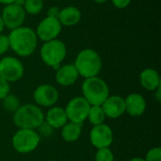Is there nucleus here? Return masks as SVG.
<instances>
[{
    "instance_id": "9b49d317",
    "label": "nucleus",
    "mask_w": 161,
    "mask_h": 161,
    "mask_svg": "<svg viewBox=\"0 0 161 161\" xmlns=\"http://www.w3.org/2000/svg\"><path fill=\"white\" fill-rule=\"evenodd\" d=\"M33 99L40 108H51L54 107L58 100V92L53 85L42 84L35 89Z\"/></svg>"
},
{
    "instance_id": "9d476101",
    "label": "nucleus",
    "mask_w": 161,
    "mask_h": 161,
    "mask_svg": "<svg viewBox=\"0 0 161 161\" xmlns=\"http://www.w3.org/2000/svg\"><path fill=\"white\" fill-rule=\"evenodd\" d=\"M1 16L5 24V27L12 30L23 25L26 17V13L23 7L11 3L4 7Z\"/></svg>"
},
{
    "instance_id": "ddd939ff",
    "label": "nucleus",
    "mask_w": 161,
    "mask_h": 161,
    "mask_svg": "<svg viewBox=\"0 0 161 161\" xmlns=\"http://www.w3.org/2000/svg\"><path fill=\"white\" fill-rule=\"evenodd\" d=\"M106 117L118 119L125 113V98L120 95H109L101 105Z\"/></svg>"
},
{
    "instance_id": "aec40b11",
    "label": "nucleus",
    "mask_w": 161,
    "mask_h": 161,
    "mask_svg": "<svg viewBox=\"0 0 161 161\" xmlns=\"http://www.w3.org/2000/svg\"><path fill=\"white\" fill-rule=\"evenodd\" d=\"M106 118L107 117L101 106H91L87 119L92 125V126L104 124Z\"/></svg>"
},
{
    "instance_id": "4468645a",
    "label": "nucleus",
    "mask_w": 161,
    "mask_h": 161,
    "mask_svg": "<svg viewBox=\"0 0 161 161\" xmlns=\"http://www.w3.org/2000/svg\"><path fill=\"white\" fill-rule=\"evenodd\" d=\"M79 77V75L74 64L60 65L56 70L55 78L58 85L62 87H69L74 85Z\"/></svg>"
},
{
    "instance_id": "a211bd4d",
    "label": "nucleus",
    "mask_w": 161,
    "mask_h": 161,
    "mask_svg": "<svg viewBox=\"0 0 161 161\" xmlns=\"http://www.w3.org/2000/svg\"><path fill=\"white\" fill-rule=\"evenodd\" d=\"M58 19L62 26H74L81 20V11L75 6H67L60 9Z\"/></svg>"
},
{
    "instance_id": "2eb2a0df",
    "label": "nucleus",
    "mask_w": 161,
    "mask_h": 161,
    "mask_svg": "<svg viewBox=\"0 0 161 161\" xmlns=\"http://www.w3.org/2000/svg\"><path fill=\"white\" fill-rule=\"evenodd\" d=\"M125 112L130 116L140 117L146 110V101L145 98L140 93H130L126 98H125Z\"/></svg>"
},
{
    "instance_id": "cd10ccee",
    "label": "nucleus",
    "mask_w": 161,
    "mask_h": 161,
    "mask_svg": "<svg viewBox=\"0 0 161 161\" xmlns=\"http://www.w3.org/2000/svg\"><path fill=\"white\" fill-rule=\"evenodd\" d=\"M111 2H112V5L116 8L124 9V8H127L130 5L131 0H111Z\"/></svg>"
},
{
    "instance_id": "39448f33",
    "label": "nucleus",
    "mask_w": 161,
    "mask_h": 161,
    "mask_svg": "<svg viewBox=\"0 0 161 161\" xmlns=\"http://www.w3.org/2000/svg\"><path fill=\"white\" fill-rule=\"evenodd\" d=\"M40 56L45 65L57 70L67 56V48L62 41L55 39L43 42Z\"/></svg>"
},
{
    "instance_id": "b1692460",
    "label": "nucleus",
    "mask_w": 161,
    "mask_h": 161,
    "mask_svg": "<svg viewBox=\"0 0 161 161\" xmlns=\"http://www.w3.org/2000/svg\"><path fill=\"white\" fill-rule=\"evenodd\" d=\"M145 161H161V149L160 147H154L150 149L146 156H145Z\"/></svg>"
},
{
    "instance_id": "c9c22d12",
    "label": "nucleus",
    "mask_w": 161,
    "mask_h": 161,
    "mask_svg": "<svg viewBox=\"0 0 161 161\" xmlns=\"http://www.w3.org/2000/svg\"><path fill=\"white\" fill-rule=\"evenodd\" d=\"M48 161H57V160H54V159H52V160H48Z\"/></svg>"
},
{
    "instance_id": "f8f14e48",
    "label": "nucleus",
    "mask_w": 161,
    "mask_h": 161,
    "mask_svg": "<svg viewBox=\"0 0 161 161\" xmlns=\"http://www.w3.org/2000/svg\"><path fill=\"white\" fill-rule=\"evenodd\" d=\"M90 141L92 146L97 149L109 148L113 142L112 129L105 124L94 125L90 132Z\"/></svg>"
},
{
    "instance_id": "dca6fc26",
    "label": "nucleus",
    "mask_w": 161,
    "mask_h": 161,
    "mask_svg": "<svg viewBox=\"0 0 161 161\" xmlns=\"http://www.w3.org/2000/svg\"><path fill=\"white\" fill-rule=\"evenodd\" d=\"M44 121L54 129H59L69 122L65 109L57 106L49 108L48 111L44 115Z\"/></svg>"
},
{
    "instance_id": "6ab92c4d",
    "label": "nucleus",
    "mask_w": 161,
    "mask_h": 161,
    "mask_svg": "<svg viewBox=\"0 0 161 161\" xmlns=\"http://www.w3.org/2000/svg\"><path fill=\"white\" fill-rule=\"evenodd\" d=\"M60 135L63 141L67 142H76L82 133V125L68 122L60 128Z\"/></svg>"
},
{
    "instance_id": "7c9ffc66",
    "label": "nucleus",
    "mask_w": 161,
    "mask_h": 161,
    "mask_svg": "<svg viewBox=\"0 0 161 161\" xmlns=\"http://www.w3.org/2000/svg\"><path fill=\"white\" fill-rule=\"evenodd\" d=\"M5 28H6V27H5V24H4L3 18H2V16H1V13H0V34L4 31Z\"/></svg>"
},
{
    "instance_id": "2f4dec72",
    "label": "nucleus",
    "mask_w": 161,
    "mask_h": 161,
    "mask_svg": "<svg viewBox=\"0 0 161 161\" xmlns=\"http://www.w3.org/2000/svg\"><path fill=\"white\" fill-rule=\"evenodd\" d=\"M25 0H14V4H16V5H18V6H21V7H23L24 6V4H25Z\"/></svg>"
},
{
    "instance_id": "6e6552de",
    "label": "nucleus",
    "mask_w": 161,
    "mask_h": 161,
    "mask_svg": "<svg viewBox=\"0 0 161 161\" xmlns=\"http://www.w3.org/2000/svg\"><path fill=\"white\" fill-rule=\"evenodd\" d=\"M91 105L83 96L72 98L65 107V112L69 122L82 125L88 117Z\"/></svg>"
},
{
    "instance_id": "bb28decb",
    "label": "nucleus",
    "mask_w": 161,
    "mask_h": 161,
    "mask_svg": "<svg viewBox=\"0 0 161 161\" xmlns=\"http://www.w3.org/2000/svg\"><path fill=\"white\" fill-rule=\"evenodd\" d=\"M8 93H10L9 83L0 77V100L4 99Z\"/></svg>"
},
{
    "instance_id": "423d86ee",
    "label": "nucleus",
    "mask_w": 161,
    "mask_h": 161,
    "mask_svg": "<svg viewBox=\"0 0 161 161\" xmlns=\"http://www.w3.org/2000/svg\"><path fill=\"white\" fill-rule=\"evenodd\" d=\"M41 142V136L33 129H18L11 139L14 150L20 154H29L37 149Z\"/></svg>"
},
{
    "instance_id": "a878e982",
    "label": "nucleus",
    "mask_w": 161,
    "mask_h": 161,
    "mask_svg": "<svg viewBox=\"0 0 161 161\" xmlns=\"http://www.w3.org/2000/svg\"><path fill=\"white\" fill-rule=\"evenodd\" d=\"M10 49L8 36L3 33L0 34V56L6 54Z\"/></svg>"
},
{
    "instance_id": "5701e85b",
    "label": "nucleus",
    "mask_w": 161,
    "mask_h": 161,
    "mask_svg": "<svg viewBox=\"0 0 161 161\" xmlns=\"http://www.w3.org/2000/svg\"><path fill=\"white\" fill-rule=\"evenodd\" d=\"M95 161H114V155L109 148L97 149Z\"/></svg>"
},
{
    "instance_id": "4be33fe9",
    "label": "nucleus",
    "mask_w": 161,
    "mask_h": 161,
    "mask_svg": "<svg viewBox=\"0 0 161 161\" xmlns=\"http://www.w3.org/2000/svg\"><path fill=\"white\" fill-rule=\"evenodd\" d=\"M43 0H25L23 6L26 14L38 15L43 8Z\"/></svg>"
},
{
    "instance_id": "f704fd0d",
    "label": "nucleus",
    "mask_w": 161,
    "mask_h": 161,
    "mask_svg": "<svg viewBox=\"0 0 161 161\" xmlns=\"http://www.w3.org/2000/svg\"><path fill=\"white\" fill-rule=\"evenodd\" d=\"M95 3H97V4H104V3H106L108 0H93Z\"/></svg>"
},
{
    "instance_id": "20e7f679",
    "label": "nucleus",
    "mask_w": 161,
    "mask_h": 161,
    "mask_svg": "<svg viewBox=\"0 0 161 161\" xmlns=\"http://www.w3.org/2000/svg\"><path fill=\"white\" fill-rule=\"evenodd\" d=\"M82 96L91 106H101L109 96V88L107 82L99 76L85 78L81 86Z\"/></svg>"
},
{
    "instance_id": "c756f323",
    "label": "nucleus",
    "mask_w": 161,
    "mask_h": 161,
    "mask_svg": "<svg viewBox=\"0 0 161 161\" xmlns=\"http://www.w3.org/2000/svg\"><path fill=\"white\" fill-rule=\"evenodd\" d=\"M155 96H156V99H157V101L158 102V103H160L161 101V90H160V87L159 88H158L156 91H155Z\"/></svg>"
},
{
    "instance_id": "412c9836",
    "label": "nucleus",
    "mask_w": 161,
    "mask_h": 161,
    "mask_svg": "<svg viewBox=\"0 0 161 161\" xmlns=\"http://www.w3.org/2000/svg\"><path fill=\"white\" fill-rule=\"evenodd\" d=\"M2 104H3V108L7 112L9 113H14L21 106V101L20 99L12 94V93H8L4 99H2Z\"/></svg>"
},
{
    "instance_id": "393cba45",
    "label": "nucleus",
    "mask_w": 161,
    "mask_h": 161,
    "mask_svg": "<svg viewBox=\"0 0 161 161\" xmlns=\"http://www.w3.org/2000/svg\"><path fill=\"white\" fill-rule=\"evenodd\" d=\"M38 134L40 136H43V137H51L54 133V128L52 126H50L45 121L36 129Z\"/></svg>"
},
{
    "instance_id": "72a5a7b5",
    "label": "nucleus",
    "mask_w": 161,
    "mask_h": 161,
    "mask_svg": "<svg viewBox=\"0 0 161 161\" xmlns=\"http://www.w3.org/2000/svg\"><path fill=\"white\" fill-rule=\"evenodd\" d=\"M129 161H145V160H144V158H134L130 159Z\"/></svg>"
},
{
    "instance_id": "473e14b6",
    "label": "nucleus",
    "mask_w": 161,
    "mask_h": 161,
    "mask_svg": "<svg viewBox=\"0 0 161 161\" xmlns=\"http://www.w3.org/2000/svg\"><path fill=\"white\" fill-rule=\"evenodd\" d=\"M14 2V0H0V3L1 4H3V5H8V4H11V3H13Z\"/></svg>"
},
{
    "instance_id": "f03ea898",
    "label": "nucleus",
    "mask_w": 161,
    "mask_h": 161,
    "mask_svg": "<svg viewBox=\"0 0 161 161\" xmlns=\"http://www.w3.org/2000/svg\"><path fill=\"white\" fill-rule=\"evenodd\" d=\"M12 121L18 129L36 130L44 122V113L37 105H21L13 113Z\"/></svg>"
},
{
    "instance_id": "1a4fd4ad",
    "label": "nucleus",
    "mask_w": 161,
    "mask_h": 161,
    "mask_svg": "<svg viewBox=\"0 0 161 161\" xmlns=\"http://www.w3.org/2000/svg\"><path fill=\"white\" fill-rule=\"evenodd\" d=\"M61 30L62 25L58 18L46 16L39 23L35 30V33L37 35L38 40H41L43 42H45L48 41L58 39Z\"/></svg>"
},
{
    "instance_id": "c85d7f7f",
    "label": "nucleus",
    "mask_w": 161,
    "mask_h": 161,
    "mask_svg": "<svg viewBox=\"0 0 161 161\" xmlns=\"http://www.w3.org/2000/svg\"><path fill=\"white\" fill-rule=\"evenodd\" d=\"M60 12V8L57 6H52L48 8L47 10V17H52V18H58Z\"/></svg>"
},
{
    "instance_id": "f3484780",
    "label": "nucleus",
    "mask_w": 161,
    "mask_h": 161,
    "mask_svg": "<svg viewBox=\"0 0 161 161\" xmlns=\"http://www.w3.org/2000/svg\"><path fill=\"white\" fill-rule=\"evenodd\" d=\"M140 82L143 89L155 92L161 86L160 75L157 70L153 68H145L140 75Z\"/></svg>"
},
{
    "instance_id": "f257e3e1",
    "label": "nucleus",
    "mask_w": 161,
    "mask_h": 161,
    "mask_svg": "<svg viewBox=\"0 0 161 161\" xmlns=\"http://www.w3.org/2000/svg\"><path fill=\"white\" fill-rule=\"evenodd\" d=\"M8 36L10 49L19 57L26 58L31 56L37 48L38 38L29 26H20L10 30Z\"/></svg>"
},
{
    "instance_id": "7ed1b4c3",
    "label": "nucleus",
    "mask_w": 161,
    "mask_h": 161,
    "mask_svg": "<svg viewBox=\"0 0 161 161\" xmlns=\"http://www.w3.org/2000/svg\"><path fill=\"white\" fill-rule=\"evenodd\" d=\"M79 76L84 78H90L98 76L102 70V58L101 56L92 48H86L81 50L74 63Z\"/></svg>"
},
{
    "instance_id": "0eeeda50",
    "label": "nucleus",
    "mask_w": 161,
    "mask_h": 161,
    "mask_svg": "<svg viewBox=\"0 0 161 161\" xmlns=\"http://www.w3.org/2000/svg\"><path fill=\"white\" fill-rule=\"evenodd\" d=\"M25 74V67L20 59L8 56L0 59V77L8 83L20 80Z\"/></svg>"
}]
</instances>
